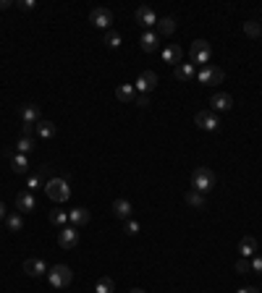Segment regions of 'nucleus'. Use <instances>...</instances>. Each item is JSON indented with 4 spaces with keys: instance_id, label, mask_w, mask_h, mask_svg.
Masks as SVG:
<instances>
[{
    "instance_id": "obj_1",
    "label": "nucleus",
    "mask_w": 262,
    "mask_h": 293,
    "mask_svg": "<svg viewBox=\"0 0 262 293\" xmlns=\"http://www.w3.org/2000/svg\"><path fill=\"white\" fill-rule=\"evenodd\" d=\"M45 189V194L53 199V201H69V196H71V189H69V181H66V178H50V181L42 186Z\"/></svg>"
},
{
    "instance_id": "obj_2",
    "label": "nucleus",
    "mask_w": 262,
    "mask_h": 293,
    "mask_svg": "<svg viewBox=\"0 0 262 293\" xmlns=\"http://www.w3.org/2000/svg\"><path fill=\"white\" fill-rule=\"evenodd\" d=\"M191 186H194V191H200V194L212 191L215 189V173L210 168H196L191 173Z\"/></svg>"
},
{
    "instance_id": "obj_3",
    "label": "nucleus",
    "mask_w": 262,
    "mask_h": 293,
    "mask_svg": "<svg viewBox=\"0 0 262 293\" xmlns=\"http://www.w3.org/2000/svg\"><path fill=\"white\" fill-rule=\"evenodd\" d=\"M189 55H191V63H194V65H210V58H212L210 42H207V39H194Z\"/></svg>"
},
{
    "instance_id": "obj_4",
    "label": "nucleus",
    "mask_w": 262,
    "mask_h": 293,
    "mask_svg": "<svg viewBox=\"0 0 262 293\" xmlns=\"http://www.w3.org/2000/svg\"><path fill=\"white\" fill-rule=\"evenodd\" d=\"M48 280L53 288H66V285H71L74 273H71V267H66V264H55L48 269Z\"/></svg>"
},
{
    "instance_id": "obj_5",
    "label": "nucleus",
    "mask_w": 262,
    "mask_h": 293,
    "mask_svg": "<svg viewBox=\"0 0 262 293\" xmlns=\"http://www.w3.org/2000/svg\"><path fill=\"white\" fill-rule=\"evenodd\" d=\"M226 74L223 69H217V65H202L200 71H196V81L200 84H223Z\"/></svg>"
},
{
    "instance_id": "obj_6",
    "label": "nucleus",
    "mask_w": 262,
    "mask_h": 293,
    "mask_svg": "<svg viewBox=\"0 0 262 293\" xmlns=\"http://www.w3.org/2000/svg\"><path fill=\"white\" fill-rule=\"evenodd\" d=\"M194 123L200 126L202 131H217V128H221V121H217V116L212 110H200L194 116Z\"/></svg>"
},
{
    "instance_id": "obj_7",
    "label": "nucleus",
    "mask_w": 262,
    "mask_h": 293,
    "mask_svg": "<svg viewBox=\"0 0 262 293\" xmlns=\"http://www.w3.org/2000/svg\"><path fill=\"white\" fill-rule=\"evenodd\" d=\"M90 24L97 27V29H111V24H113V13L107 11V8H92V13H90Z\"/></svg>"
},
{
    "instance_id": "obj_8",
    "label": "nucleus",
    "mask_w": 262,
    "mask_h": 293,
    "mask_svg": "<svg viewBox=\"0 0 262 293\" xmlns=\"http://www.w3.org/2000/svg\"><path fill=\"white\" fill-rule=\"evenodd\" d=\"M58 243H60V249H74V246L79 243V228H74V225H66V228H60Z\"/></svg>"
},
{
    "instance_id": "obj_9",
    "label": "nucleus",
    "mask_w": 262,
    "mask_h": 293,
    "mask_svg": "<svg viewBox=\"0 0 262 293\" xmlns=\"http://www.w3.org/2000/svg\"><path fill=\"white\" fill-rule=\"evenodd\" d=\"M155 86H158V74H152V71H142L139 79H137V84H134V89H137L139 95H149Z\"/></svg>"
},
{
    "instance_id": "obj_10",
    "label": "nucleus",
    "mask_w": 262,
    "mask_h": 293,
    "mask_svg": "<svg viewBox=\"0 0 262 293\" xmlns=\"http://www.w3.org/2000/svg\"><path fill=\"white\" fill-rule=\"evenodd\" d=\"M210 105H212V112H228L233 107V97L228 92H215Z\"/></svg>"
},
{
    "instance_id": "obj_11",
    "label": "nucleus",
    "mask_w": 262,
    "mask_h": 293,
    "mask_svg": "<svg viewBox=\"0 0 262 293\" xmlns=\"http://www.w3.org/2000/svg\"><path fill=\"white\" fill-rule=\"evenodd\" d=\"M134 21L142 24V27H158V16H155V11H152L149 6H139L137 13H134Z\"/></svg>"
},
{
    "instance_id": "obj_12",
    "label": "nucleus",
    "mask_w": 262,
    "mask_h": 293,
    "mask_svg": "<svg viewBox=\"0 0 262 293\" xmlns=\"http://www.w3.org/2000/svg\"><path fill=\"white\" fill-rule=\"evenodd\" d=\"M18 116H21V121H24V126H37V123L42 121L37 105H21V107H18Z\"/></svg>"
},
{
    "instance_id": "obj_13",
    "label": "nucleus",
    "mask_w": 262,
    "mask_h": 293,
    "mask_svg": "<svg viewBox=\"0 0 262 293\" xmlns=\"http://www.w3.org/2000/svg\"><path fill=\"white\" fill-rule=\"evenodd\" d=\"M24 273L32 275V278H42V275L48 273V264L42 262L39 257H29V259L24 262Z\"/></svg>"
},
{
    "instance_id": "obj_14",
    "label": "nucleus",
    "mask_w": 262,
    "mask_h": 293,
    "mask_svg": "<svg viewBox=\"0 0 262 293\" xmlns=\"http://www.w3.org/2000/svg\"><path fill=\"white\" fill-rule=\"evenodd\" d=\"M181 58H184V50L179 48V44H173V42L165 44V50H163V60H165V63H170L173 69H176V65L181 63Z\"/></svg>"
},
{
    "instance_id": "obj_15",
    "label": "nucleus",
    "mask_w": 262,
    "mask_h": 293,
    "mask_svg": "<svg viewBox=\"0 0 262 293\" xmlns=\"http://www.w3.org/2000/svg\"><path fill=\"white\" fill-rule=\"evenodd\" d=\"M69 222L74 228H81V225L90 222V210L86 207H76V210H69Z\"/></svg>"
},
{
    "instance_id": "obj_16",
    "label": "nucleus",
    "mask_w": 262,
    "mask_h": 293,
    "mask_svg": "<svg viewBox=\"0 0 262 293\" xmlns=\"http://www.w3.org/2000/svg\"><path fill=\"white\" fill-rule=\"evenodd\" d=\"M173 76L179 81H194L196 71H194V63H179L176 69H173Z\"/></svg>"
},
{
    "instance_id": "obj_17",
    "label": "nucleus",
    "mask_w": 262,
    "mask_h": 293,
    "mask_svg": "<svg viewBox=\"0 0 262 293\" xmlns=\"http://www.w3.org/2000/svg\"><path fill=\"white\" fill-rule=\"evenodd\" d=\"M16 210L18 212H32L34 210V194L32 191H21L16 196Z\"/></svg>"
},
{
    "instance_id": "obj_18",
    "label": "nucleus",
    "mask_w": 262,
    "mask_h": 293,
    "mask_svg": "<svg viewBox=\"0 0 262 293\" xmlns=\"http://www.w3.org/2000/svg\"><path fill=\"white\" fill-rule=\"evenodd\" d=\"M173 32H176V18L173 16L158 18V37H170Z\"/></svg>"
},
{
    "instance_id": "obj_19",
    "label": "nucleus",
    "mask_w": 262,
    "mask_h": 293,
    "mask_svg": "<svg viewBox=\"0 0 262 293\" xmlns=\"http://www.w3.org/2000/svg\"><path fill=\"white\" fill-rule=\"evenodd\" d=\"M238 254H242L244 259L254 257V254H257V241H254L252 236H244V238H242V243H238Z\"/></svg>"
},
{
    "instance_id": "obj_20",
    "label": "nucleus",
    "mask_w": 262,
    "mask_h": 293,
    "mask_svg": "<svg viewBox=\"0 0 262 293\" xmlns=\"http://www.w3.org/2000/svg\"><path fill=\"white\" fill-rule=\"evenodd\" d=\"M111 210H113V215H116V217L128 220V217H131V201H128V199H116Z\"/></svg>"
},
{
    "instance_id": "obj_21",
    "label": "nucleus",
    "mask_w": 262,
    "mask_h": 293,
    "mask_svg": "<svg viewBox=\"0 0 262 293\" xmlns=\"http://www.w3.org/2000/svg\"><path fill=\"white\" fill-rule=\"evenodd\" d=\"M116 97H118L121 102H134V100H137V89H134V84H121V86L116 89Z\"/></svg>"
},
{
    "instance_id": "obj_22",
    "label": "nucleus",
    "mask_w": 262,
    "mask_h": 293,
    "mask_svg": "<svg viewBox=\"0 0 262 293\" xmlns=\"http://www.w3.org/2000/svg\"><path fill=\"white\" fill-rule=\"evenodd\" d=\"M158 39H160V37H158L155 32H144V34H142V39H139L142 50H144V53H155V48H158Z\"/></svg>"
},
{
    "instance_id": "obj_23",
    "label": "nucleus",
    "mask_w": 262,
    "mask_h": 293,
    "mask_svg": "<svg viewBox=\"0 0 262 293\" xmlns=\"http://www.w3.org/2000/svg\"><path fill=\"white\" fill-rule=\"evenodd\" d=\"M34 131L39 133L42 139H53V137H55V123H53V121H39V123L34 126Z\"/></svg>"
},
{
    "instance_id": "obj_24",
    "label": "nucleus",
    "mask_w": 262,
    "mask_h": 293,
    "mask_svg": "<svg viewBox=\"0 0 262 293\" xmlns=\"http://www.w3.org/2000/svg\"><path fill=\"white\" fill-rule=\"evenodd\" d=\"M11 168H13V173H18V175H24V173L29 170V163H27V154H13V157H11Z\"/></svg>"
},
{
    "instance_id": "obj_25",
    "label": "nucleus",
    "mask_w": 262,
    "mask_h": 293,
    "mask_svg": "<svg viewBox=\"0 0 262 293\" xmlns=\"http://www.w3.org/2000/svg\"><path fill=\"white\" fill-rule=\"evenodd\" d=\"M184 199H186V205H189V207H194V210H202V207H205V194L194 191V189H191V191H186V196H184Z\"/></svg>"
},
{
    "instance_id": "obj_26",
    "label": "nucleus",
    "mask_w": 262,
    "mask_h": 293,
    "mask_svg": "<svg viewBox=\"0 0 262 293\" xmlns=\"http://www.w3.org/2000/svg\"><path fill=\"white\" fill-rule=\"evenodd\" d=\"M6 225H8V231L11 233H18V231H24V217H21V212H13L6 217Z\"/></svg>"
},
{
    "instance_id": "obj_27",
    "label": "nucleus",
    "mask_w": 262,
    "mask_h": 293,
    "mask_svg": "<svg viewBox=\"0 0 262 293\" xmlns=\"http://www.w3.org/2000/svg\"><path fill=\"white\" fill-rule=\"evenodd\" d=\"M105 44L111 50H118L121 48V34L116 32V29H107V34H105Z\"/></svg>"
},
{
    "instance_id": "obj_28",
    "label": "nucleus",
    "mask_w": 262,
    "mask_h": 293,
    "mask_svg": "<svg viewBox=\"0 0 262 293\" xmlns=\"http://www.w3.org/2000/svg\"><path fill=\"white\" fill-rule=\"evenodd\" d=\"M113 290H116V283L111 278H100L95 285V293H113Z\"/></svg>"
},
{
    "instance_id": "obj_29",
    "label": "nucleus",
    "mask_w": 262,
    "mask_h": 293,
    "mask_svg": "<svg viewBox=\"0 0 262 293\" xmlns=\"http://www.w3.org/2000/svg\"><path fill=\"white\" fill-rule=\"evenodd\" d=\"M50 222L58 225V228H66V222H69V212H66V210H55L50 215Z\"/></svg>"
},
{
    "instance_id": "obj_30",
    "label": "nucleus",
    "mask_w": 262,
    "mask_h": 293,
    "mask_svg": "<svg viewBox=\"0 0 262 293\" xmlns=\"http://www.w3.org/2000/svg\"><path fill=\"white\" fill-rule=\"evenodd\" d=\"M244 34L247 37H262V24H259V21H247V24H244Z\"/></svg>"
},
{
    "instance_id": "obj_31",
    "label": "nucleus",
    "mask_w": 262,
    "mask_h": 293,
    "mask_svg": "<svg viewBox=\"0 0 262 293\" xmlns=\"http://www.w3.org/2000/svg\"><path fill=\"white\" fill-rule=\"evenodd\" d=\"M32 147H34V144H32V139H29V137H21V139L16 142L18 154H29V152H32Z\"/></svg>"
},
{
    "instance_id": "obj_32",
    "label": "nucleus",
    "mask_w": 262,
    "mask_h": 293,
    "mask_svg": "<svg viewBox=\"0 0 262 293\" xmlns=\"http://www.w3.org/2000/svg\"><path fill=\"white\" fill-rule=\"evenodd\" d=\"M123 233H126V236H137V233H139V222L128 217V220H126V225H123Z\"/></svg>"
},
{
    "instance_id": "obj_33",
    "label": "nucleus",
    "mask_w": 262,
    "mask_h": 293,
    "mask_svg": "<svg viewBox=\"0 0 262 293\" xmlns=\"http://www.w3.org/2000/svg\"><path fill=\"white\" fill-rule=\"evenodd\" d=\"M249 269H252V262H249V259H244V257H242V259L236 262V273H238V275H247Z\"/></svg>"
},
{
    "instance_id": "obj_34",
    "label": "nucleus",
    "mask_w": 262,
    "mask_h": 293,
    "mask_svg": "<svg viewBox=\"0 0 262 293\" xmlns=\"http://www.w3.org/2000/svg\"><path fill=\"white\" fill-rule=\"evenodd\" d=\"M42 186V173L39 175H29V181H27V191H34Z\"/></svg>"
},
{
    "instance_id": "obj_35",
    "label": "nucleus",
    "mask_w": 262,
    "mask_h": 293,
    "mask_svg": "<svg viewBox=\"0 0 262 293\" xmlns=\"http://www.w3.org/2000/svg\"><path fill=\"white\" fill-rule=\"evenodd\" d=\"M252 269H254L257 275H262V254H254L252 257Z\"/></svg>"
},
{
    "instance_id": "obj_36",
    "label": "nucleus",
    "mask_w": 262,
    "mask_h": 293,
    "mask_svg": "<svg viewBox=\"0 0 262 293\" xmlns=\"http://www.w3.org/2000/svg\"><path fill=\"white\" fill-rule=\"evenodd\" d=\"M21 11H34L37 8V3H34V0H18V3H16Z\"/></svg>"
},
{
    "instance_id": "obj_37",
    "label": "nucleus",
    "mask_w": 262,
    "mask_h": 293,
    "mask_svg": "<svg viewBox=\"0 0 262 293\" xmlns=\"http://www.w3.org/2000/svg\"><path fill=\"white\" fill-rule=\"evenodd\" d=\"M139 107H147L149 105V95H137V100H134Z\"/></svg>"
},
{
    "instance_id": "obj_38",
    "label": "nucleus",
    "mask_w": 262,
    "mask_h": 293,
    "mask_svg": "<svg viewBox=\"0 0 262 293\" xmlns=\"http://www.w3.org/2000/svg\"><path fill=\"white\" fill-rule=\"evenodd\" d=\"M236 293H259V290H257V288H252V285H247V288H238Z\"/></svg>"
},
{
    "instance_id": "obj_39",
    "label": "nucleus",
    "mask_w": 262,
    "mask_h": 293,
    "mask_svg": "<svg viewBox=\"0 0 262 293\" xmlns=\"http://www.w3.org/2000/svg\"><path fill=\"white\" fill-rule=\"evenodd\" d=\"M3 8H11V0H0V11Z\"/></svg>"
},
{
    "instance_id": "obj_40",
    "label": "nucleus",
    "mask_w": 262,
    "mask_h": 293,
    "mask_svg": "<svg viewBox=\"0 0 262 293\" xmlns=\"http://www.w3.org/2000/svg\"><path fill=\"white\" fill-rule=\"evenodd\" d=\"M3 217H8V215H6V205L0 201V220H3Z\"/></svg>"
},
{
    "instance_id": "obj_41",
    "label": "nucleus",
    "mask_w": 262,
    "mask_h": 293,
    "mask_svg": "<svg viewBox=\"0 0 262 293\" xmlns=\"http://www.w3.org/2000/svg\"><path fill=\"white\" fill-rule=\"evenodd\" d=\"M128 293H144V290H142V288H131Z\"/></svg>"
},
{
    "instance_id": "obj_42",
    "label": "nucleus",
    "mask_w": 262,
    "mask_h": 293,
    "mask_svg": "<svg viewBox=\"0 0 262 293\" xmlns=\"http://www.w3.org/2000/svg\"><path fill=\"white\" fill-rule=\"evenodd\" d=\"M259 24H262V21H259Z\"/></svg>"
}]
</instances>
